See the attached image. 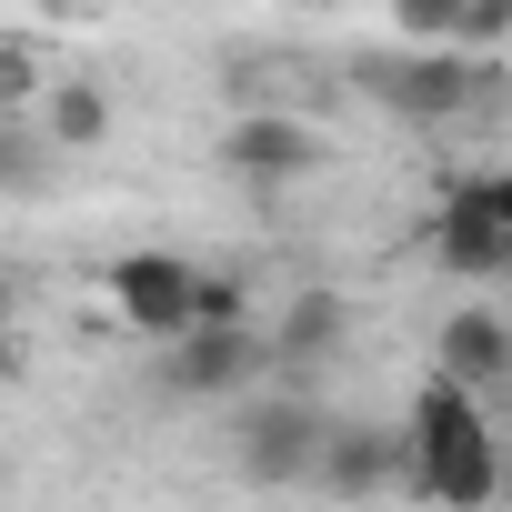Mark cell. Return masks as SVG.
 <instances>
[{
  "instance_id": "30bf717a",
  "label": "cell",
  "mask_w": 512,
  "mask_h": 512,
  "mask_svg": "<svg viewBox=\"0 0 512 512\" xmlns=\"http://www.w3.org/2000/svg\"><path fill=\"white\" fill-rule=\"evenodd\" d=\"M382 101L412 111V121H442V111H462V61H452V51H442V61H392V71H382Z\"/></svg>"
},
{
  "instance_id": "52a82bcc",
  "label": "cell",
  "mask_w": 512,
  "mask_h": 512,
  "mask_svg": "<svg viewBox=\"0 0 512 512\" xmlns=\"http://www.w3.org/2000/svg\"><path fill=\"white\" fill-rule=\"evenodd\" d=\"M382 482H412V442H402V432H382V422H332L312 492H332V502H362V492H382Z\"/></svg>"
},
{
  "instance_id": "6da1fadb",
  "label": "cell",
  "mask_w": 512,
  "mask_h": 512,
  "mask_svg": "<svg viewBox=\"0 0 512 512\" xmlns=\"http://www.w3.org/2000/svg\"><path fill=\"white\" fill-rule=\"evenodd\" d=\"M402 442H412V492L432 512H482L502 492V442H492V422H482V402L462 382L432 372L412 392V412H402Z\"/></svg>"
},
{
  "instance_id": "ba28073f",
  "label": "cell",
  "mask_w": 512,
  "mask_h": 512,
  "mask_svg": "<svg viewBox=\"0 0 512 512\" xmlns=\"http://www.w3.org/2000/svg\"><path fill=\"white\" fill-rule=\"evenodd\" d=\"M432 372L462 382V392L502 382V372H512V332H502V312H452V322L432 332Z\"/></svg>"
},
{
  "instance_id": "7c38bea8",
  "label": "cell",
  "mask_w": 512,
  "mask_h": 512,
  "mask_svg": "<svg viewBox=\"0 0 512 512\" xmlns=\"http://www.w3.org/2000/svg\"><path fill=\"white\" fill-rule=\"evenodd\" d=\"M21 91H31V61H21V51H0V101H21Z\"/></svg>"
},
{
  "instance_id": "277c9868",
  "label": "cell",
  "mask_w": 512,
  "mask_h": 512,
  "mask_svg": "<svg viewBox=\"0 0 512 512\" xmlns=\"http://www.w3.org/2000/svg\"><path fill=\"white\" fill-rule=\"evenodd\" d=\"M322 442H332V422H322V402H302V392L251 402V412H241V472L262 482V492L312 482V472H322Z\"/></svg>"
},
{
  "instance_id": "5b68a950",
  "label": "cell",
  "mask_w": 512,
  "mask_h": 512,
  "mask_svg": "<svg viewBox=\"0 0 512 512\" xmlns=\"http://www.w3.org/2000/svg\"><path fill=\"white\" fill-rule=\"evenodd\" d=\"M272 362V332H251V322H201L161 352V392L171 402H231L251 372Z\"/></svg>"
},
{
  "instance_id": "4fadbf2b",
  "label": "cell",
  "mask_w": 512,
  "mask_h": 512,
  "mask_svg": "<svg viewBox=\"0 0 512 512\" xmlns=\"http://www.w3.org/2000/svg\"><path fill=\"white\" fill-rule=\"evenodd\" d=\"M0 322H11V272H0Z\"/></svg>"
},
{
  "instance_id": "9c48e42d",
  "label": "cell",
  "mask_w": 512,
  "mask_h": 512,
  "mask_svg": "<svg viewBox=\"0 0 512 512\" xmlns=\"http://www.w3.org/2000/svg\"><path fill=\"white\" fill-rule=\"evenodd\" d=\"M342 322H352L342 292H292V312H282V332H272V362H282V372H312L322 352H342Z\"/></svg>"
},
{
  "instance_id": "7a4b0ae2",
  "label": "cell",
  "mask_w": 512,
  "mask_h": 512,
  "mask_svg": "<svg viewBox=\"0 0 512 512\" xmlns=\"http://www.w3.org/2000/svg\"><path fill=\"white\" fill-rule=\"evenodd\" d=\"M432 251H442V272H462V282H502V272H512V171H462V181H442Z\"/></svg>"
},
{
  "instance_id": "8992f818",
  "label": "cell",
  "mask_w": 512,
  "mask_h": 512,
  "mask_svg": "<svg viewBox=\"0 0 512 512\" xmlns=\"http://www.w3.org/2000/svg\"><path fill=\"white\" fill-rule=\"evenodd\" d=\"M221 171L241 181V191H292V181H312L322 171V131L312 121H292V111H241L231 131H221Z\"/></svg>"
},
{
  "instance_id": "8fae6325",
  "label": "cell",
  "mask_w": 512,
  "mask_h": 512,
  "mask_svg": "<svg viewBox=\"0 0 512 512\" xmlns=\"http://www.w3.org/2000/svg\"><path fill=\"white\" fill-rule=\"evenodd\" d=\"M41 121H51L61 151H91V141L111 131V101H101V81H51V91H41Z\"/></svg>"
},
{
  "instance_id": "3957f363",
  "label": "cell",
  "mask_w": 512,
  "mask_h": 512,
  "mask_svg": "<svg viewBox=\"0 0 512 512\" xmlns=\"http://www.w3.org/2000/svg\"><path fill=\"white\" fill-rule=\"evenodd\" d=\"M201 282L211 272H191L181 251H121L111 262V312L141 332V342H181V332H201Z\"/></svg>"
},
{
  "instance_id": "5bb4252c",
  "label": "cell",
  "mask_w": 512,
  "mask_h": 512,
  "mask_svg": "<svg viewBox=\"0 0 512 512\" xmlns=\"http://www.w3.org/2000/svg\"><path fill=\"white\" fill-rule=\"evenodd\" d=\"M0 372H11V342H0Z\"/></svg>"
}]
</instances>
